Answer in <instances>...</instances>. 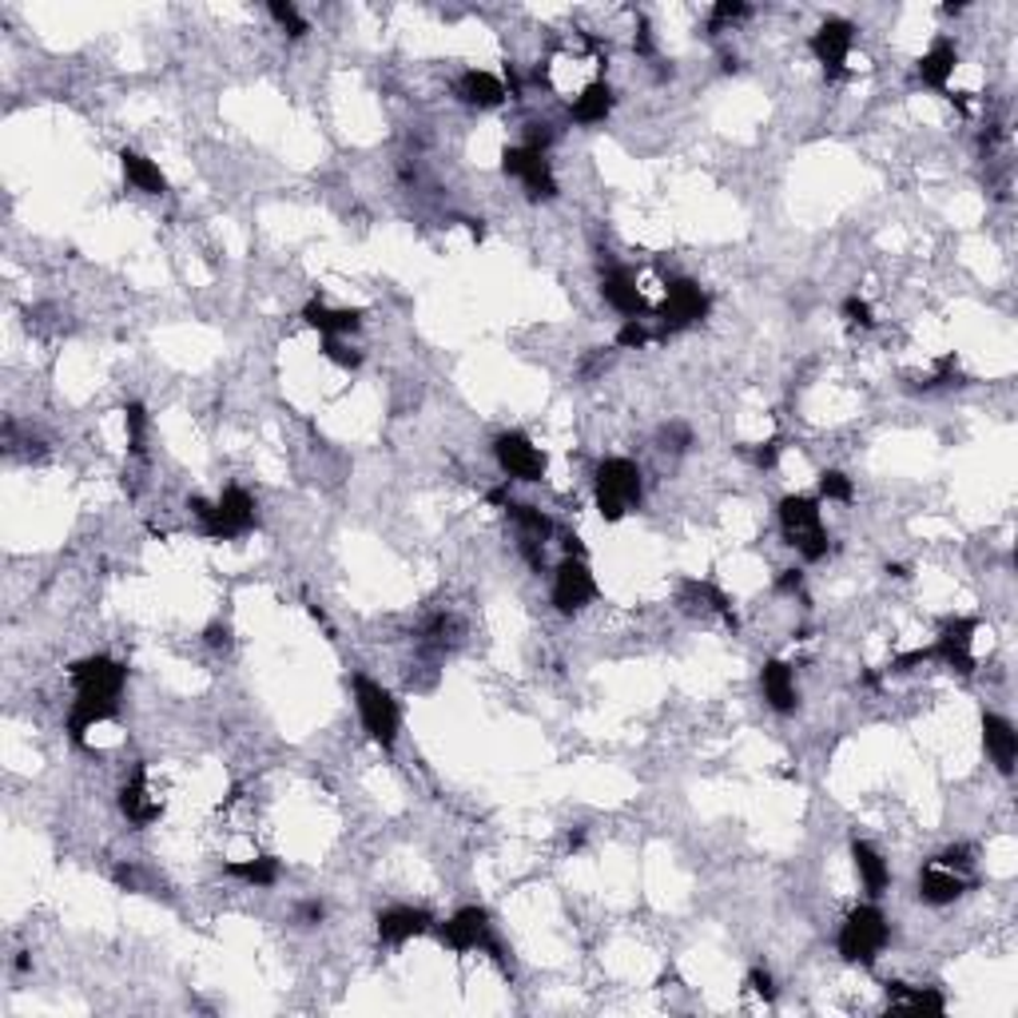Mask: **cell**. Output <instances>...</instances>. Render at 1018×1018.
Listing matches in <instances>:
<instances>
[{
	"mask_svg": "<svg viewBox=\"0 0 1018 1018\" xmlns=\"http://www.w3.org/2000/svg\"><path fill=\"white\" fill-rule=\"evenodd\" d=\"M192 514L199 517V526H204L207 537H215V541H231V537H243L247 529L255 526V497L247 490H239V485H231V490H224V497L219 502H204V497H192Z\"/></svg>",
	"mask_w": 1018,
	"mask_h": 1018,
	"instance_id": "cell-1",
	"label": "cell"
},
{
	"mask_svg": "<svg viewBox=\"0 0 1018 1018\" xmlns=\"http://www.w3.org/2000/svg\"><path fill=\"white\" fill-rule=\"evenodd\" d=\"M641 466L629 458H605L597 466V510L605 522H621L632 505H641Z\"/></svg>",
	"mask_w": 1018,
	"mask_h": 1018,
	"instance_id": "cell-2",
	"label": "cell"
},
{
	"mask_svg": "<svg viewBox=\"0 0 1018 1018\" xmlns=\"http://www.w3.org/2000/svg\"><path fill=\"white\" fill-rule=\"evenodd\" d=\"M780 529L788 537V546L804 553V561H820L827 553V529L815 497H783Z\"/></svg>",
	"mask_w": 1018,
	"mask_h": 1018,
	"instance_id": "cell-3",
	"label": "cell"
},
{
	"mask_svg": "<svg viewBox=\"0 0 1018 1018\" xmlns=\"http://www.w3.org/2000/svg\"><path fill=\"white\" fill-rule=\"evenodd\" d=\"M891 931H888V919H883V912L879 907H856V912L847 915L844 927H839V954H844L847 963H876L879 951L888 947Z\"/></svg>",
	"mask_w": 1018,
	"mask_h": 1018,
	"instance_id": "cell-4",
	"label": "cell"
},
{
	"mask_svg": "<svg viewBox=\"0 0 1018 1018\" xmlns=\"http://www.w3.org/2000/svg\"><path fill=\"white\" fill-rule=\"evenodd\" d=\"M354 705H358V720H363L366 736L375 740V744H382V748H390L398 740V724H402L398 700L378 680H370V676H354Z\"/></svg>",
	"mask_w": 1018,
	"mask_h": 1018,
	"instance_id": "cell-5",
	"label": "cell"
},
{
	"mask_svg": "<svg viewBox=\"0 0 1018 1018\" xmlns=\"http://www.w3.org/2000/svg\"><path fill=\"white\" fill-rule=\"evenodd\" d=\"M438 939L450 951H490L502 959V947L493 943V931H490V915L482 912V907H461L458 915H450V919L438 927Z\"/></svg>",
	"mask_w": 1018,
	"mask_h": 1018,
	"instance_id": "cell-6",
	"label": "cell"
},
{
	"mask_svg": "<svg viewBox=\"0 0 1018 1018\" xmlns=\"http://www.w3.org/2000/svg\"><path fill=\"white\" fill-rule=\"evenodd\" d=\"M502 168H505V175H514V180L526 183L529 199H553V195H558V180H553V168H549L546 151H534V148H526V144L505 148Z\"/></svg>",
	"mask_w": 1018,
	"mask_h": 1018,
	"instance_id": "cell-7",
	"label": "cell"
},
{
	"mask_svg": "<svg viewBox=\"0 0 1018 1018\" xmlns=\"http://www.w3.org/2000/svg\"><path fill=\"white\" fill-rule=\"evenodd\" d=\"M124 680H128V673H124V665H119V661H112V656H84V661H76V665H72L76 697L119 700V693H124Z\"/></svg>",
	"mask_w": 1018,
	"mask_h": 1018,
	"instance_id": "cell-8",
	"label": "cell"
},
{
	"mask_svg": "<svg viewBox=\"0 0 1018 1018\" xmlns=\"http://www.w3.org/2000/svg\"><path fill=\"white\" fill-rule=\"evenodd\" d=\"M493 458L510 482H541V473H546V454L537 450L526 434H502L493 442Z\"/></svg>",
	"mask_w": 1018,
	"mask_h": 1018,
	"instance_id": "cell-9",
	"label": "cell"
},
{
	"mask_svg": "<svg viewBox=\"0 0 1018 1018\" xmlns=\"http://www.w3.org/2000/svg\"><path fill=\"white\" fill-rule=\"evenodd\" d=\"M593 597H597V581H593L590 565L581 558L561 561L558 573H553V605H558V613L573 617V613L585 609Z\"/></svg>",
	"mask_w": 1018,
	"mask_h": 1018,
	"instance_id": "cell-10",
	"label": "cell"
},
{
	"mask_svg": "<svg viewBox=\"0 0 1018 1018\" xmlns=\"http://www.w3.org/2000/svg\"><path fill=\"white\" fill-rule=\"evenodd\" d=\"M708 314V295L700 290V283L693 279H673L665 287V302H661V322L665 331H685L693 322H700Z\"/></svg>",
	"mask_w": 1018,
	"mask_h": 1018,
	"instance_id": "cell-11",
	"label": "cell"
},
{
	"mask_svg": "<svg viewBox=\"0 0 1018 1018\" xmlns=\"http://www.w3.org/2000/svg\"><path fill=\"white\" fill-rule=\"evenodd\" d=\"M851 41H856V28H851V21H839V16L824 21L812 33V53L827 68V76H844L847 56H851Z\"/></svg>",
	"mask_w": 1018,
	"mask_h": 1018,
	"instance_id": "cell-12",
	"label": "cell"
},
{
	"mask_svg": "<svg viewBox=\"0 0 1018 1018\" xmlns=\"http://www.w3.org/2000/svg\"><path fill=\"white\" fill-rule=\"evenodd\" d=\"M979 632V621H966V617H959V621H951L943 632H939V641L931 644V656H939L947 668H954V673L971 676L975 673V656H971V641H975Z\"/></svg>",
	"mask_w": 1018,
	"mask_h": 1018,
	"instance_id": "cell-13",
	"label": "cell"
},
{
	"mask_svg": "<svg viewBox=\"0 0 1018 1018\" xmlns=\"http://www.w3.org/2000/svg\"><path fill=\"white\" fill-rule=\"evenodd\" d=\"M983 744H986V756L995 760L998 773H1015V760H1018V732L1015 724H1010L1007 717H998V712H986L983 717Z\"/></svg>",
	"mask_w": 1018,
	"mask_h": 1018,
	"instance_id": "cell-14",
	"label": "cell"
},
{
	"mask_svg": "<svg viewBox=\"0 0 1018 1018\" xmlns=\"http://www.w3.org/2000/svg\"><path fill=\"white\" fill-rule=\"evenodd\" d=\"M119 812L128 815L131 824H151V820H160L163 815V800L156 796V788L148 783V773H136L128 783H124V792H119Z\"/></svg>",
	"mask_w": 1018,
	"mask_h": 1018,
	"instance_id": "cell-15",
	"label": "cell"
},
{
	"mask_svg": "<svg viewBox=\"0 0 1018 1018\" xmlns=\"http://www.w3.org/2000/svg\"><path fill=\"white\" fill-rule=\"evenodd\" d=\"M430 923L434 919L422 907H387V912L378 915V939L382 943H410L422 931H430Z\"/></svg>",
	"mask_w": 1018,
	"mask_h": 1018,
	"instance_id": "cell-16",
	"label": "cell"
},
{
	"mask_svg": "<svg viewBox=\"0 0 1018 1018\" xmlns=\"http://www.w3.org/2000/svg\"><path fill=\"white\" fill-rule=\"evenodd\" d=\"M966 891V879L959 876L954 868H947V863H927V868L919 871V895L923 903H935V907H947V903H954L959 895Z\"/></svg>",
	"mask_w": 1018,
	"mask_h": 1018,
	"instance_id": "cell-17",
	"label": "cell"
},
{
	"mask_svg": "<svg viewBox=\"0 0 1018 1018\" xmlns=\"http://www.w3.org/2000/svg\"><path fill=\"white\" fill-rule=\"evenodd\" d=\"M302 322L314 327L319 334H327V339H343V334H354L363 327V311H346V307L334 311V307H327L322 299H311L302 307Z\"/></svg>",
	"mask_w": 1018,
	"mask_h": 1018,
	"instance_id": "cell-18",
	"label": "cell"
},
{
	"mask_svg": "<svg viewBox=\"0 0 1018 1018\" xmlns=\"http://www.w3.org/2000/svg\"><path fill=\"white\" fill-rule=\"evenodd\" d=\"M600 295H605V302H609L613 311L629 314V319H637V314L644 311L641 287H637V279H632V271H625V267H613L609 275L600 279Z\"/></svg>",
	"mask_w": 1018,
	"mask_h": 1018,
	"instance_id": "cell-19",
	"label": "cell"
},
{
	"mask_svg": "<svg viewBox=\"0 0 1018 1018\" xmlns=\"http://www.w3.org/2000/svg\"><path fill=\"white\" fill-rule=\"evenodd\" d=\"M454 92H458L461 104H470V107H497L505 100L502 80H497L493 72H478V68L461 72L458 84H454Z\"/></svg>",
	"mask_w": 1018,
	"mask_h": 1018,
	"instance_id": "cell-20",
	"label": "cell"
},
{
	"mask_svg": "<svg viewBox=\"0 0 1018 1018\" xmlns=\"http://www.w3.org/2000/svg\"><path fill=\"white\" fill-rule=\"evenodd\" d=\"M760 688H764V700H768L776 712H796V705H800V693H796V676H792V668L783 665V661H768V665H764Z\"/></svg>",
	"mask_w": 1018,
	"mask_h": 1018,
	"instance_id": "cell-21",
	"label": "cell"
},
{
	"mask_svg": "<svg viewBox=\"0 0 1018 1018\" xmlns=\"http://www.w3.org/2000/svg\"><path fill=\"white\" fill-rule=\"evenodd\" d=\"M119 700H100V697H76L72 712H68V732H72L76 744H84V736L96 724H104V720L116 717Z\"/></svg>",
	"mask_w": 1018,
	"mask_h": 1018,
	"instance_id": "cell-22",
	"label": "cell"
},
{
	"mask_svg": "<svg viewBox=\"0 0 1018 1018\" xmlns=\"http://www.w3.org/2000/svg\"><path fill=\"white\" fill-rule=\"evenodd\" d=\"M954 65H959V53H954L951 41H935L927 53H923L919 60V80L927 88H939V92H947V84H951L954 76Z\"/></svg>",
	"mask_w": 1018,
	"mask_h": 1018,
	"instance_id": "cell-23",
	"label": "cell"
},
{
	"mask_svg": "<svg viewBox=\"0 0 1018 1018\" xmlns=\"http://www.w3.org/2000/svg\"><path fill=\"white\" fill-rule=\"evenodd\" d=\"M510 517L517 522V529H522V549L529 553V561H541V546L549 541V534H553V526H549V517L541 514V510H534V505H510Z\"/></svg>",
	"mask_w": 1018,
	"mask_h": 1018,
	"instance_id": "cell-24",
	"label": "cell"
},
{
	"mask_svg": "<svg viewBox=\"0 0 1018 1018\" xmlns=\"http://www.w3.org/2000/svg\"><path fill=\"white\" fill-rule=\"evenodd\" d=\"M119 168H124V180H128L136 192H144V195L168 192V180H163L160 163H151L140 151H128V148L119 151Z\"/></svg>",
	"mask_w": 1018,
	"mask_h": 1018,
	"instance_id": "cell-25",
	"label": "cell"
},
{
	"mask_svg": "<svg viewBox=\"0 0 1018 1018\" xmlns=\"http://www.w3.org/2000/svg\"><path fill=\"white\" fill-rule=\"evenodd\" d=\"M851 859H856V871H859V879H863L868 895H883V891H888V883H891L888 859L879 856L868 839H856V844H851Z\"/></svg>",
	"mask_w": 1018,
	"mask_h": 1018,
	"instance_id": "cell-26",
	"label": "cell"
},
{
	"mask_svg": "<svg viewBox=\"0 0 1018 1018\" xmlns=\"http://www.w3.org/2000/svg\"><path fill=\"white\" fill-rule=\"evenodd\" d=\"M888 1007L891 1010H935L943 1015L947 998L931 986H907V983H888Z\"/></svg>",
	"mask_w": 1018,
	"mask_h": 1018,
	"instance_id": "cell-27",
	"label": "cell"
},
{
	"mask_svg": "<svg viewBox=\"0 0 1018 1018\" xmlns=\"http://www.w3.org/2000/svg\"><path fill=\"white\" fill-rule=\"evenodd\" d=\"M609 112H613V88L600 84V80L585 88V92L569 104V116L577 119V124H585V128H590V124H605Z\"/></svg>",
	"mask_w": 1018,
	"mask_h": 1018,
	"instance_id": "cell-28",
	"label": "cell"
},
{
	"mask_svg": "<svg viewBox=\"0 0 1018 1018\" xmlns=\"http://www.w3.org/2000/svg\"><path fill=\"white\" fill-rule=\"evenodd\" d=\"M227 876L243 879L251 888H275V883H279V859H271V856L239 859V863H227Z\"/></svg>",
	"mask_w": 1018,
	"mask_h": 1018,
	"instance_id": "cell-29",
	"label": "cell"
},
{
	"mask_svg": "<svg viewBox=\"0 0 1018 1018\" xmlns=\"http://www.w3.org/2000/svg\"><path fill=\"white\" fill-rule=\"evenodd\" d=\"M267 9H271V16H275V24H279L287 36H307V21H302L299 9H295L290 0H271Z\"/></svg>",
	"mask_w": 1018,
	"mask_h": 1018,
	"instance_id": "cell-30",
	"label": "cell"
},
{
	"mask_svg": "<svg viewBox=\"0 0 1018 1018\" xmlns=\"http://www.w3.org/2000/svg\"><path fill=\"white\" fill-rule=\"evenodd\" d=\"M820 493H824L827 502H851V497H856V485H851L847 473L827 470V473H820Z\"/></svg>",
	"mask_w": 1018,
	"mask_h": 1018,
	"instance_id": "cell-31",
	"label": "cell"
},
{
	"mask_svg": "<svg viewBox=\"0 0 1018 1018\" xmlns=\"http://www.w3.org/2000/svg\"><path fill=\"white\" fill-rule=\"evenodd\" d=\"M322 354H327V358H331L334 366H343V370H354V366L363 363V354L351 351V346H346L343 339H327V343H322Z\"/></svg>",
	"mask_w": 1018,
	"mask_h": 1018,
	"instance_id": "cell-32",
	"label": "cell"
},
{
	"mask_svg": "<svg viewBox=\"0 0 1018 1018\" xmlns=\"http://www.w3.org/2000/svg\"><path fill=\"white\" fill-rule=\"evenodd\" d=\"M740 16H748V4H732V0H720L717 9H712V33H720L724 24L740 21Z\"/></svg>",
	"mask_w": 1018,
	"mask_h": 1018,
	"instance_id": "cell-33",
	"label": "cell"
},
{
	"mask_svg": "<svg viewBox=\"0 0 1018 1018\" xmlns=\"http://www.w3.org/2000/svg\"><path fill=\"white\" fill-rule=\"evenodd\" d=\"M124 414H128L124 422H128V442H131V450L144 454V407H128Z\"/></svg>",
	"mask_w": 1018,
	"mask_h": 1018,
	"instance_id": "cell-34",
	"label": "cell"
},
{
	"mask_svg": "<svg viewBox=\"0 0 1018 1018\" xmlns=\"http://www.w3.org/2000/svg\"><path fill=\"white\" fill-rule=\"evenodd\" d=\"M644 343H649V331L641 327V319H629L621 331H617V346H629L632 351V346H644Z\"/></svg>",
	"mask_w": 1018,
	"mask_h": 1018,
	"instance_id": "cell-35",
	"label": "cell"
},
{
	"mask_svg": "<svg viewBox=\"0 0 1018 1018\" xmlns=\"http://www.w3.org/2000/svg\"><path fill=\"white\" fill-rule=\"evenodd\" d=\"M844 319L851 322V327H871V322H876L871 319V307L863 299H856V295L844 302Z\"/></svg>",
	"mask_w": 1018,
	"mask_h": 1018,
	"instance_id": "cell-36",
	"label": "cell"
},
{
	"mask_svg": "<svg viewBox=\"0 0 1018 1018\" xmlns=\"http://www.w3.org/2000/svg\"><path fill=\"white\" fill-rule=\"evenodd\" d=\"M776 458H780V442H764V446H756V450H752V461H756L760 470H773Z\"/></svg>",
	"mask_w": 1018,
	"mask_h": 1018,
	"instance_id": "cell-37",
	"label": "cell"
},
{
	"mask_svg": "<svg viewBox=\"0 0 1018 1018\" xmlns=\"http://www.w3.org/2000/svg\"><path fill=\"white\" fill-rule=\"evenodd\" d=\"M939 863H947V868H971V847H947L943 856H939Z\"/></svg>",
	"mask_w": 1018,
	"mask_h": 1018,
	"instance_id": "cell-38",
	"label": "cell"
},
{
	"mask_svg": "<svg viewBox=\"0 0 1018 1018\" xmlns=\"http://www.w3.org/2000/svg\"><path fill=\"white\" fill-rule=\"evenodd\" d=\"M748 986L756 991V995H764V998H773V995H776L773 975H768V971H752V975H748Z\"/></svg>",
	"mask_w": 1018,
	"mask_h": 1018,
	"instance_id": "cell-39",
	"label": "cell"
},
{
	"mask_svg": "<svg viewBox=\"0 0 1018 1018\" xmlns=\"http://www.w3.org/2000/svg\"><path fill=\"white\" fill-rule=\"evenodd\" d=\"M322 915H327V912H322V903H314V900L311 903H299V923H302V927H314V923H322Z\"/></svg>",
	"mask_w": 1018,
	"mask_h": 1018,
	"instance_id": "cell-40",
	"label": "cell"
},
{
	"mask_svg": "<svg viewBox=\"0 0 1018 1018\" xmlns=\"http://www.w3.org/2000/svg\"><path fill=\"white\" fill-rule=\"evenodd\" d=\"M776 590H780V593L800 590V573H796V569H783V573H780V581H776Z\"/></svg>",
	"mask_w": 1018,
	"mask_h": 1018,
	"instance_id": "cell-41",
	"label": "cell"
},
{
	"mask_svg": "<svg viewBox=\"0 0 1018 1018\" xmlns=\"http://www.w3.org/2000/svg\"><path fill=\"white\" fill-rule=\"evenodd\" d=\"M207 644H227V629L211 625V629H207Z\"/></svg>",
	"mask_w": 1018,
	"mask_h": 1018,
	"instance_id": "cell-42",
	"label": "cell"
}]
</instances>
